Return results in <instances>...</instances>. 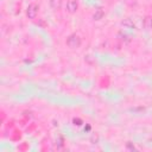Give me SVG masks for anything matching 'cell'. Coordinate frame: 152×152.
<instances>
[{
	"instance_id": "3957f363",
	"label": "cell",
	"mask_w": 152,
	"mask_h": 152,
	"mask_svg": "<svg viewBox=\"0 0 152 152\" xmlns=\"http://www.w3.org/2000/svg\"><path fill=\"white\" fill-rule=\"evenodd\" d=\"M77 7H78V4H77L76 0H69V1L66 2V10H68L70 13L76 12Z\"/></svg>"
},
{
	"instance_id": "5b68a950",
	"label": "cell",
	"mask_w": 152,
	"mask_h": 152,
	"mask_svg": "<svg viewBox=\"0 0 152 152\" xmlns=\"http://www.w3.org/2000/svg\"><path fill=\"white\" fill-rule=\"evenodd\" d=\"M50 4H51V6H52L53 8L57 10V8L61 7V5H62V0H51Z\"/></svg>"
},
{
	"instance_id": "277c9868",
	"label": "cell",
	"mask_w": 152,
	"mask_h": 152,
	"mask_svg": "<svg viewBox=\"0 0 152 152\" xmlns=\"http://www.w3.org/2000/svg\"><path fill=\"white\" fill-rule=\"evenodd\" d=\"M144 27H145L146 30H150V28L152 27V18H151V17H146V18L144 19Z\"/></svg>"
},
{
	"instance_id": "6da1fadb",
	"label": "cell",
	"mask_w": 152,
	"mask_h": 152,
	"mask_svg": "<svg viewBox=\"0 0 152 152\" xmlns=\"http://www.w3.org/2000/svg\"><path fill=\"white\" fill-rule=\"evenodd\" d=\"M66 45L71 49H76L81 45V38L77 36V34H71L66 39Z\"/></svg>"
},
{
	"instance_id": "7a4b0ae2",
	"label": "cell",
	"mask_w": 152,
	"mask_h": 152,
	"mask_svg": "<svg viewBox=\"0 0 152 152\" xmlns=\"http://www.w3.org/2000/svg\"><path fill=\"white\" fill-rule=\"evenodd\" d=\"M37 13H38V6H37L36 4H31V5L28 6L27 11H26L27 17H28L30 19H34L36 15H37Z\"/></svg>"
},
{
	"instance_id": "8992f818",
	"label": "cell",
	"mask_w": 152,
	"mask_h": 152,
	"mask_svg": "<svg viewBox=\"0 0 152 152\" xmlns=\"http://www.w3.org/2000/svg\"><path fill=\"white\" fill-rule=\"evenodd\" d=\"M102 15H103V12H102L101 10H99V11H97V12L94 14V18H95V19H100Z\"/></svg>"
}]
</instances>
